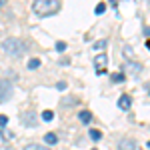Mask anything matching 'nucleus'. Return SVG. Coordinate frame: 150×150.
Wrapping results in <instances>:
<instances>
[{"mask_svg": "<svg viewBox=\"0 0 150 150\" xmlns=\"http://www.w3.org/2000/svg\"><path fill=\"white\" fill-rule=\"evenodd\" d=\"M130 106H132V98H130L128 94H122V96L118 98V108H120V110H128Z\"/></svg>", "mask_w": 150, "mask_h": 150, "instance_id": "nucleus-5", "label": "nucleus"}, {"mask_svg": "<svg viewBox=\"0 0 150 150\" xmlns=\"http://www.w3.org/2000/svg\"><path fill=\"white\" fill-rule=\"evenodd\" d=\"M110 78H112V82H116V84H120V82L126 80V78H124V74H120V72H116V74H110Z\"/></svg>", "mask_w": 150, "mask_h": 150, "instance_id": "nucleus-11", "label": "nucleus"}, {"mask_svg": "<svg viewBox=\"0 0 150 150\" xmlns=\"http://www.w3.org/2000/svg\"><path fill=\"white\" fill-rule=\"evenodd\" d=\"M22 122L26 126H36V114L34 112H24L22 114Z\"/></svg>", "mask_w": 150, "mask_h": 150, "instance_id": "nucleus-7", "label": "nucleus"}, {"mask_svg": "<svg viewBox=\"0 0 150 150\" xmlns=\"http://www.w3.org/2000/svg\"><path fill=\"white\" fill-rule=\"evenodd\" d=\"M88 134H90V138H92L94 142H96V140H100V138H102V132H100V130H96V128H92V130H90Z\"/></svg>", "mask_w": 150, "mask_h": 150, "instance_id": "nucleus-12", "label": "nucleus"}, {"mask_svg": "<svg viewBox=\"0 0 150 150\" xmlns=\"http://www.w3.org/2000/svg\"><path fill=\"white\" fill-rule=\"evenodd\" d=\"M52 118H54V112H52V110H44V112H42V120H44V122H50Z\"/></svg>", "mask_w": 150, "mask_h": 150, "instance_id": "nucleus-13", "label": "nucleus"}, {"mask_svg": "<svg viewBox=\"0 0 150 150\" xmlns=\"http://www.w3.org/2000/svg\"><path fill=\"white\" fill-rule=\"evenodd\" d=\"M106 54H98V56L94 58V64H96V70H98V74H104V64H106Z\"/></svg>", "mask_w": 150, "mask_h": 150, "instance_id": "nucleus-6", "label": "nucleus"}, {"mask_svg": "<svg viewBox=\"0 0 150 150\" xmlns=\"http://www.w3.org/2000/svg\"><path fill=\"white\" fill-rule=\"evenodd\" d=\"M78 118H80L82 124H90V120H92V114H90L88 110H80V112H78Z\"/></svg>", "mask_w": 150, "mask_h": 150, "instance_id": "nucleus-8", "label": "nucleus"}, {"mask_svg": "<svg viewBox=\"0 0 150 150\" xmlns=\"http://www.w3.org/2000/svg\"><path fill=\"white\" fill-rule=\"evenodd\" d=\"M0 130H2V138H4V140H10V138H14V132H8L6 128H0Z\"/></svg>", "mask_w": 150, "mask_h": 150, "instance_id": "nucleus-14", "label": "nucleus"}, {"mask_svg": "<svg viewBox=\"0 0 150 150\" xmlns=\"http://www.w3.org/2000/svg\"><path fill=\"white\" fill-rule=\"evenodd\" d=\"M6 2H8V0H0V8H2V6H4Z\"/></svg>", "mask_w": 150, "mask_h": 150, "instance_id": "nucleus-22", "label": "nucleus"}, {"mask_svg": "<svg viewBox=\"0 0 150 150\" xmlns=\"http://www.w3.org/2000/svg\"><path fill=\"white\" fill-rule=\"evenodd\" d=\"M24 150H48L46 146H38V144H28V146H24Z\"/></svg>", "mask_w": 150, "mask_h": 150, "instance_id": "nucleus-15", "label": "nucleus"}, {"mask_svg": "<svg viewBox=\"0 0 150 150\" xmlns=\"http://www.w3.org/2000/svg\"><path fill=\"white\" fill-rule=\"evenodd\" d=\"M44 140H46V144H50V146H52V144H56V142H58V136L54 134V132H48L46 136H44Z\"/></svg>", "mask_w": 150, "mask_h": 150, "instance_id": "nucleus-9", "label": "nucleus"}, {"mask_svg": "<svg viewBox=\"0 0 150 150\" xmlns=\"http://www.w3.org/2000/svg\"><path fill=\"white\" fill-rule=\"evenodd\" d=\"M0 150H10V146H0Z\"/></svg>", "mask_w": 150, "mask_h": 150, "instance_id": "nucleus-23", "label": "nucleus"}, {"mask_svg": "<svg viewBox=\"0 0 150 150\" xmlns=\"http://www.w3.org/2000/svg\"><path fill=\"white\" fill-rule=\"evenodd\" d=\"M94 48H96V50H104V48H106V40H98V42H94Z\"/></svg>", "mask_w": 150, "mask_h": 150, "instance_id": "nucleus-17", "label": "nucleus"}, {"mask_svg": "<svg viewBox=\"0 0 150 150\" xmlns=\"http://www.w3.org/2000/svg\"><path fill=\"white\" fill-rule=\"evenodd\" d=\"M12 96V84L8 80H0V102L10 100Z\"/></svg>", "mask_w": 150, "mask_h": 150, "instance_id": "nucleus-3", "label": "nucleus"}, {"mask_svg": "<svg viewBox=\"0 0 150 150\" xmlns=\"http://www.w3.org/2000/svg\"><path fill=\"white\" fill-rule=\"evenodd\" d=\"M104 10H106V4L104 2H98L96 4V14H104Z\"/></svg>", "mask_w": 150, "mask_h": 150, "instance_id": "nucleus-16", "label": "nucleus"}, {"mask_svg": "<svg viewBox=\"0 0 150 150\" xmlns=\"http://www.w3.org/2000/svg\"><path fill=\"white\" fill-rule=\"evenodd\" d=\"M2 50H4L8 56L18 58L26 52V44H24L22 40H18V38H6V40L2 42Z\"/></svg>", "mask_w": 150, "mask_h": 150, "instance_id": "nucleus-2", "label": "nucleus"}, {"mask_svg": "<svg viewBox=\"0 0 150 150\" xmlns=\"http://www.w3.org/2000/svg\"><path fill=\"white\" fill-rule=\"evenodd\" d=\"M138 146H136V142L132 138H124L118 142V150H136Z\"/></svg>", "mask_w": 150, "mask_h": 150, "instance_id": "nucleus-4", "label": "nucleus"}, {"mask_svg": "<svg viewBox=\"0 0 150 150\" xmlns=\"http://www.w3.org/2000/svg\"><path fill=\"white\" fill-rule=\"evenodd\" d=\"M120 2H122V0H110V4H112L114 8H116V6H118V4H120Z\"/></svg>", "mask_w": 150, "mask_h": 150, "instance_id": "nucleus-21", "label": "nucleus"}, {"mask_svg": "<svg viewBox=\"0 0 150 150\" xmlns=\"http://www.w3.org/2000/svg\"><path fill=\"white\" fill-rule=\"evenodd\" d=\"M6 124H8V116L0 114V128H6Z\"/></svg>", "mask_w": 150, "mask_h": 150, "instance_id": "nucleus-18", "label": "nucleus"}, {"mask_svg": "<svg viewBox=\"0 0 150 150\" xmlns=\"http://www.w3.org/2000/svg\"><path fill=\"white\" fill-rule=\"evenodd\" d=\"M60 8H62L60 0H34V4H32V10L38 16H52Z\"/></svg>", "mask_w": 150, "mask_h": 150, "instance_id": "nucleus-1", "label": "nucleus"}, {"mask_svg": "<svg viewBox=\"0 0 150 150\" xmlns=\"http://www.w3.org/2000/svg\"><path fill=\"white\" fill-rule=\"evenodd\" d=\"M56 50L58 52H64L66 50V42H56Z\"/></svg>", "mask_w": 150, "mask_h": 150, "instance_id": "nucleus-19", "label": "nucleus"}, {"mask_svg": "<svg viewBox=\"0 0 150 150\" xmlns=\"http://www.w3.org/2000/svg\"><path fill=\"white\" fill-rule=\"evenodd\" d=\"M56 88H58V90H66V82H58Z\"/></svg>", "mask_w": 150, "mask_h": 150, "instance_id": "nucleus-20", "label": "nucleus"}, {"mask_svg": "<svg viewBox=\"0 0 150 150\" xmlns=\"http://www.w3.org/2000/svg\"><path fill=\"white\" fill-rule=\"evenodd\" d=\"M28 70H36L38 66H40V58H32V60H28Z\"/></svg>", "mask_w": 150, "mask_h": 150, "instance_id": "nucleus-10", "label": "nucleus"}, {"mask_svg": "<svg viewBox=\"0 0 150 150\" xmlns=\"http://www.w3.org/2000/svg\"><path fill=\"white\" fill-rule=\"evenodd\" d=\"M92 150H96V148H92Z\"/></svg>", "mask_w": 150, "mask_h": 150, "instance_id": "nucleus-24", "label": "nucleus"}]
</instances>
